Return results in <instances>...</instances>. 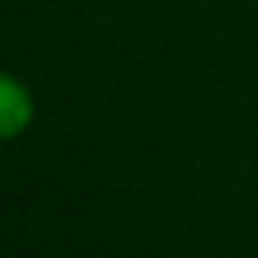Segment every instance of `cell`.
I'll return each instance as SVG.
<instances>
[{
    "instance_id": "1",
    "label": "cell",
    "mask_w": 258,
    "mask_h": 258,
    "mask_svg": "<svg viewBox=\"0 0 258 258\" xmlns=\"http://www.w3.org/2000/svg\"><path fill=\"white\" fill-rule=\"evenodd\" d=\"M32 120V99L22 89V82L0 75V138H15Z\"/></svg>"
}]
</instances>
